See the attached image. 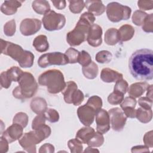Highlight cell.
<instances>
[{"label":"cell","mask_w":153,"mask_h":153,"mask_svg":"<svg viewBox=\"0 0 153 153\" xmlns=\"http://www.w3.org/2000/svg\"><path fill=\"white\" fill-rule=\"evenodd\" d=\"M108 114L112 128L117 131H121L126 124L127 118L123 110L119 108H114L109 110Z\"/></svg>","instance_id":"obj_10"},{"label":"cell","mask_w":153,"mask_h":153,"mask_svg":"<svg viewBox=\"0 0 153 153\" xmlns=\"http://www.w3.org/2000/svg\"><path fill=\"white\" fill-rule=\"evenodd\" d=\"M102 27L97 24H93L89 29L86 39L90 45L96 47L102 44Z\"/></svg>","instance_id":"obj_15"},{"label":"cell","mask_w":153,"mask_h":153,"mask_svg":"<svg viewBox=\"0 0 153 153\" xmlns=\"http://www.w3.org/2000/svg\"><path fill=\"white\" fill-rule=\"evenodd\" d=\"M131 75L137 80L148 81L153 79V51L143 48L135 51L128 63Z\"/></svg>","instance_id":"obj_1"},{"label":"cell","mask_w":153,"mask_h":153,"mask_svg":"<svg viewBox=\"0 0 153 153\" xmlns=\"http://www.w3.org/2000/svg\"><path fill=\"white\" fill-rule=\"evenodd\" d=\"M38 83L45 86L51 94L62 91L66 84L63 73L58 69H50L41 74L38 78Z\"/></svg>","instance_id":"obj_4"},{"label":"cell","mask_w":153,"mask_h":153,"mask_svg":"<svg viewBox=\"0 0 153 153\" xmlns=\"http://www.w3.org/2000/svg\"><path fill=\"white\" fill-rule=\"evenodd\" d=\"M42 22L44 28L47 30H59L65 26L66 18L63 14L50 10L44 15Z\"/></svg>","instance_id":"obj_8"},{"label":"cell","mask_w":153,"mask_h":153,"mask_svg":"<svg viewBox=\"0 0 153 153\" xmlns=\"http://www.w3.org/2000/svg\"><path fill=\"white\" fill-rule=\"evenodd\" d=\"M54 147L50 143H45L40 147L39 152H54Z\"/></svg>","instance_id":"obj_50"},{"label":"cell","mask_w":153,"mask_h":153,"mask_svg":"<svg viewBox=\"0 0 153 153\" xmlns=\"http://www.w3.org/2000/svg\"><path fill=\"white\" fill-rule=\"evenodd\" d=\"M51 134L50 127L45 124L36 130L25 133L19 139L20 146L28 152H36V145L40 143Z\"/></svg>","instance_id":"obj_3"},{"label":"cell","mask_w":153,"mask_h":153,"mask_svg":"<svg viewBox=\"0 0 153 153\" xmlns=\"http://www.w3.org/2000/svg\"><path fill=\"white\" fill-rule=\"evenodd\" d=\"M1 53L11 57L18 62L19 65L24 68L32 66L34 55L29 51L24 50L17 44L1 39Z\"/></svg>","instance_id":"obj_2"},{"label":"cell","mask_w":153,"mask_h":153,"mask_svg":"<svg viewBox=\"0 0 153 153\" xmlns=\"http://www.w3.org/2000/svg\"><path fill=\"white\" fill-rule=\"evenodd\" d=\"M78 89L76 84L73 81H69L66 82L65 88L62 91L64 100L67 103H72V98L74 92Z\"/></svg>","instance_id":"obj_22"},{"label":"cell","mask_w":153,"mask_h":153,"mask_svg":"<svg viewBox=\"0 0 153 153\" xmlns=\"http://www.w3.org/2000/svg\"><path fill=\"white\" fill-rule=\"evenodd\" d=\"M23 72V71L17 66H12L7 71H3L0 76L1 87L8 88L11 82H18Z\"/></svg>","instance_id":"obj_11"},{"label":"cell","mask_w":153,"mask_h":153,"mask_svg":"<svg viewBox=\"0 0 153 153\" xmlns=\"http://www.w3.org/2000/svg\"><path fill=\"white\" fill-rule=\"evenodd\" d=\"M104 142V137L103 134L95 132L93 136L88 140L87 144L88 146L91 147H99L103 145Z\"/></svg>","instance_id":"obj_30"},{"label":"cell","mask_w":153,"mask_h":153,"mask_svg":"<svg viewBox=\"0 0 153 153\" xmlns=\"http://www.w3.org/2000/svg\"><path fill=\"white\" fill-rule=\"evenodd\" d=\"M95 59L96 60L100 63H109L112 59V54L109 51L102 50L96 54Z\"/></svg>","instance_id":"obj_31"},{"label":"cell","mask_w":153,"mask_h":153,"mask_svg":"<svg viewBox=\"0 0 153 153\" xmlns=\"http://www.w3.org/2000/svg\"><path fill=\"white\" fill-rule=\"evenodd\" d=\"M136 105V100L135 98L128 96L125 97L123 102L121 103V109L125 108H134Z\"/></svg>","instance_id":"obj_46"},{"label":"cell","mask_w":153,"mask_h":153,"mask_svg":"<svg viewBox=\"0 0 153 153\" xmlns=\"http://www.w3.org/2000/svg\"><path fill=\"white\" fill-rule=\"evenodd\" d=\"M19 85L13 91V95L17 99L23 100L32 97L38 90V84L32 74L23 72L19 81Z\"/></svg>","instance_id":"obj_5"},{"label":"cell","mask_w":153,"mask_h":153,"mask_svg":"<svg viewBox=\"0 0 153 153\" xmlns=\"http://www.w3.org/2000/svg\"><path fill=\"white\" fill-rule=\"evenodd\" d=\"M87 105L92 107L96 111L100 109L102 106V100L98 96H93L90 97L86 103Z\"/></svg>","instance_id":"obj_38"},{"label":"cell","mask_w":153,"mask_h":153,"mask_svg":"<svg viewBox=\"0 0 153 153\" xmlns=\"http://www.w3.org/2000/svg\"><path fill=\"white\" fill-rule=\"evenodd\" d=\"M152 14H150L145 19L143 23L142 24V29L146 32H152Z\"/></svg>","instance_id":"obj_44"},{"label":"cell","mask_w":153,"mask_h":153,"mask_svg":"<svg viewBox=\"0 0 153 153\" xmlns=\"http://www.w3.org/2000/svg\"><path fill=\"white\" fill-rule=\"evenodd\" d=\"M147 93H146V97H149L150 99L152 100V85H148V87H147Z\"/></svg>","instance_id":"obj_54"},{"label":"cell","mask_w":153,"mask_h":153,"mask_svg":"<svg viewBox=\"0 0 153 153\" xmlns=\"http://www.w3.org/2000/svg\"><path fill=\"white\" fill-rule=\"evenodd\" d=\"M69 10L74 14L81 13L85 7V2L83 1H69Z\"/></svg>","instance_id":"obj_33"},{"label":"cell","mask_w":153,"mask_h":153,"mask_svg":"<svg viewBox=\"0 0 153 153\" xmlns=\"http://www.w3.org/2000/svg\"><path fill=\"white\" fill-rule=\"evenodd\" d=\"M54 6L58 10H62L66 7L65 1H51Z\"/></svg>","instance_id":"obj_52"},{"label":"cell","mask_w":153,"mask_h":153,"mask_svg":"<svg viewBox=\"0 0 153 153\" xmlns=\"http://www.w3.org/2000/svg\"><path fill=\"white\" fill-rule=\"evenodd\" d=\"M152 112L151 109H145L139 108L136 111V117L143 123H148L151 121Z\"/></svg>","instance_id":"obj_29"},{"label":"cell","mask_w":153,"mask_h":153,"mask_svg":"<svg viewBox=\"0 0 153 153\" xmlns=\"http://www.w3.org/2000/svg\"><path fill=\"white\" fill-rule=\"evenodd\" d=\"M8 141L4 139L3 137H1L0 140V152L4 153L8 151Z\"/></svg>","instance_id":"obj_51"},{"label":"cell","mask_w":153,"mask_h":153,"mask_svg":"<svg viewBox=\"0 0 153 153\" xmlns=\"http://www.w3.org/2000/svg\"><path fill=\"white\" fill-rule=\"evenodd\" d=\"M95 131L93 128L86 126L80 128L76 134V138L81 141L82 143L87 144L88 140L94 134Z\"/></svg>","instance_id":"obj_24"},{"label":"cell","mask_w":153,"mask_h":153,"mask_svg":"<svg viewBox=\"0 0 153 153\" xmlns=\"http://www.w3.org/2000/svg\"><path fill=\"white\" fill-rule=\"evenodd\" d=\"M23 127L21 125L13 123L4 131L1 136L5 139L9 143H11L21 137L23 134Z\"/></svg>","instance_id":"obj_16"},{"label":"cell","mask_w":153,"mask_h":153,"mask_svg":"<svg viewBox=\"0 0 153 153\" xmlns=\"http://www.w3.org/2000/svg\"><path fill=\"white\" fill-rule=\"evenodd\" d=\"M32 7L33 10L39 14H45L50 11V6L47 1H34L32 2Z\"/></svg>","instance_id":"obj_27"},{"label":"cell","mask_w":153,"mask_h":153,"mask_svg":"<svg viewBox=\"0 0 153 153\" xmlns=\"http://www.w3.org/2000/svg\"><path fill=\"white\" fill-rule=\"evenodd\" d=\"M96 112L92 107L86 103L79 106L77 109V114L79 121L85 126H89L93 123Z\"/></svg>","instance_id":"obj_14"},{"label":"cell","mask_w":153,"mask_h":153,"mask_svg":"<svg viewBox=\"0 0 153 153\" xmlns=\"http://www.w3.org/2000/svg\"><path fill=\"white\" fill-rule=\"evenodd\" d=\"M148 85L146 82H143L134 83L128 88L127 91L128 95L134 98L139 97L143 94Z\"/></svg>","instance_id":"obj_20"},{"label":"cell","mask_w":153,"mask_h":153,"mask_svg":"<svg viewBox=\"0 0 153 153\" xmlns=\"http://www.w3.org/2000/svg\"><path fill=\"white\" fill-rule=\"evenodd\" d=\"M143 141L144 142L145 144L149 147H152V131H150L147 132L145 135L144 136Z\"/></svg>","instance_id":"obj_49"},{"label":"cell","mask_w":153,"mask_h":153,"mask_svg":"<svg viewBox=\"0 0 153 153\" xmlns=\"http://www.w3.org/2000/svg\"><path fill=\"white\" fill-rule=\"evenodd\" d=\"M123 74L110 68H103L100 74V78L105 82H115L123 78Z\"/></svg>","instance_id":"obj_17"},{"label":"cell","mask_w":153,"mask_h":153,"mask_svg":"<svg viewBox=\"0 0 153 153\" xmlns=\"http://www.w3.org/2000/svg\"><path fill=\"white\" fill-rule=\"evenodd\" d=\"M147 16L148 14L143 12V11L137 10L134 11V13L133 14L132 22L134 25L137 26L142 25L143 21Z\"/></svg>","instance_id":"obj_36"},{"label":"cell","mask_w":153,"mask_h":153,"mask_svg":"<svg viewBox=\"0 0 153 153\" xmlns=\"http://www.w3.org/2000/svg\"><path fill=\"white\" fill-rule=\"evenodd\" d=\"M85 6L88 12L91 13L94 16L102 15L105 11V7L101 1H86Z\"/></svg>","instance_id":"obj_18"},{"label":"cell","mask_w":153,"mask_h":153,"mask_svg":"<svg viewBox=\"0 0 153 153\" xmlns=\"http://www.w3.org/2000/svg\"><path fill=\"white\" fill-rule=\"evenodd\" d=\"M41 27V22L36 19H25L20 25L21 33L25 36H30L36 33Z\"/></svg>","instance_id":"obj_12"},{"label":"cell","mask_w":153,"mask_h":153,"mask_svg":"<svg viewBox=\"0 0 153 153\" xmlns=\"http://www.w3.org/2000/svg\"><path fill=\"white\" fill-rule=\"evenodd\" d=\"M16 22L14 19L7 22L4 27V32L5 35L8 36H11L14 35L16 32Z\"/></svg>","instance_id":"obj_41"},{"label":"cell","mask_w":153,"mask_h":153,"mask_svg":"<svg viewBox=\"0 0 153 153\" xmlns=\"http://www.w3.org/2000/svg\"><path fill=\"white\" fill-rule=\"evenodd\" d=\"M115 85L114 88V91L125 94L128 90V85L127 81L123 78L118 79L115 82Z\"/></svg>","instance_id":"obj_35"},{"label":"cell","mask_w":153,"mask_h":153,"mask_svg":"<svg viewBox=\"0 0 153 153\" xmlns=\"http://www.w3.org/2000/svg\"><path fill=\"white\" fill-rule=\"evenodd\" d=\"M118 30L120 41H127L132 38L134 34V29L130 25H123Z\"/></svg>","instance_id":"obj_25"},{"label":"cell","mask_w":153,"mask_h":153,"mask_svg":"<svg viewBox=\"0 0 153 153\" xmlns=\"http://www.w3.org/2000/svg\"><path fill=\"white\" fill-rule=\"evenodd\" d=\"M32 111L36 114L44 113L47 109V104L45 100L42 97H35L30 102Z\"/></svg>","instance_id":"obj_21"},{"label":"cell","mask_w":153,"mask_h":153,"mask_svg":"<svg viewBox=\"0 0 153 153\" xmlns=\"http://www.w3.org/2000/svg\"><path fill=\"white\" fill-rule=\"evenodd\" d=\"M28 122V117L26 114L20 112L16 114L13 118V123L21 125L23 128L26 127Z\"/></svg>","instance_id":"obj_37"},{"label":"cell","mask_w":153,"mask_h":153,"mask_svg":"<svg viewBox=\"0 0 153 153\" xmlns=\"http://www.w3.org/2000/svg\"><path fill=\"white\" fill-rule=\"evenodd\" d=\"M84 96L83 93L80 90L77 89L73 94L72 98V103H73L75 106L79 105L84 100Z\"/></svg>","instance_id":"obj_45"},{"label":"cell","mask_w":153,"mask_h":153,"mask_svg":"<svg viewBox=\"0 0 153 153\" xmlns=\"http://www.w3.org/2000/svg\"><path fill=\"white\" fill-rule=\"evenodd\" d=\"M44 114L46 119L50 123H56L59 120V114L58 112L54 109L48 108L45 111Z\"/></svg>","instance_id":"obj_42"},{"label":"cell","mask_w":153,"mask_h":153,"mask_svg":"<svg viewBox=\"0 0 153 153\" xmlns=\"http://www.w3.org/2000/svg\"><path fill=\"white\" fill-rule=\"evenodd\" d=\"M68 60L65 54L60 52H51L42 54L38 60V65L40 68H45L51 65H65Z\"/></svg>","instance_id":"obj_9"},{"label":"cell","mask_w":153,"mask_h":153,"mask_svg":"<svg viewBox=\"0 0 153 153\" xmlns=\"http://www.w3.org/2000/svg\"><path fill=\"white\" fill-rule=\"evenodd\" d=\"M152 1H139L137 5L141 10H150L152 8Z\"/></svg>","instance_id":"obj_48"},{"label":"cell","mask_w":153,"mask_h":153,"mask_svg":"<svg viewBox=\"0 0 153 153\" xmlns=\"http://www.w3.org/2000/svg\"><path fill=\"white\" fill-rule=\"evenodd\" d=\"M92 25L81 16L75 28L66 35L68 43L71 46H77L82 44L87 39L89 29Z\"/></svg>","instance_id":"obj_6"},{"label":"cell","mask_w":153,"mask_h":153,"mask_svg":"<svg viewBox=\"0 0 153 153\" xmlns=\"http://www.w3.org/2000/svg\"><path fill=\"white\" fill-rule=\"evenodd\" d=\"M84 152H99V151L97 150V149L93 148V147L88 146V147H87V148L85 149V151H84Z\"/></svg>","instance_id":"obj_55"},{"label":"cell","mask_w":153,"mask_h":153,"mask_svg":"<svg viewBox=\"0 0 153 153\" xmlns=\"http://www.w3.org/2000/svg\"><path fill=\"white\" fill-rule=\"evenodd\" d=\"M82 74L85 78L93 79L95 78L98 74V66L96 63L91 62L88 66L82 67Z\"/></svg>","instance_id":"obj_28"},{"label":"cell","mask_w":153,"mask_h":153,"mask_svg":"<svg viewBox=\"0 0 153 153\" xmlns=\"http://www.w3.org/2000/svg\"><path fill=\"white\" fill-rule=\"evenodd\" d=\"M23 2L18 1H5L1 5V11L5 15H13L17 12V8L21 7Z\"/></svg>","instance_id":"obj_19"},{"label":"cell","mask_w":153,"mask_h":153,"mask_svg":"<svg viewBox=\"0 0 153 153\" xmlns=\"http://www.w3.org/2000/svg\"><path fill=\"white\" fill-rule=\"evenodd\" d=\"M95 116L97 131L102 134L108 132L110 129V119L108 112L100 108L96 111Z\"/></svg>","instance_id":"obj_13"},{"label":"cell","mask_w":153,"mask_h":153,"mask_svg":"<svg viewBox=\"0 0 153 153\" xmlns=\"http://www.w3.org/2000/svg\"><path fill=\"white\" fill-rule=\"evenodd\" d=\"M79 54V52L77 50L72 47L69 48L65 53L68 60V63L71 64L78 63Z\"/></svg>","instance_id":"obj_34"},{"label":"cell","mask_w":153,"mask_h":153,"mask_svg":"<svg viewBox=\"0 0 153 153\" xmlns=\"http://www.w3.org/2000/svg\"><path fill=\"white\" fill-rule=\"evenodd\" d=\"M124 100V94L113 91L108 97V102L111 105H118Z\"/></svg>","instance_id":"obj_40"},{"label":"cell","mask_w":153,"mask_h":153,"mask_svg":"<svg viewBox=\"0 0 153 153\" xmlns=\"http://www.w3.org/2000/svg\"><path fill=\"white\" fill-rule=\"evenodd\" d=\"M33 46L37 51L40 53L47 51L49 48L47 37L44 35L37 36L33 41Z\"/></svg>","instance_id":"obj_23"},{"label":"cell","mask_w":153,"mask_h":153,"mask_svg":"<svg viewBox=\"0 0 153 153\" xmlns=\"http://www.w3.org/2000/svg\"><path fill=\"white\" fill-rule=\"evenodd\" d=\"M105 41L106 44L114 45L120 41L118 30L115 28H110L105 34Z\"/></svg>","instance_id":"obj_26"},{"label":"cell","mask_w":153,"mask_h":153,"mask_svg":"<svg viewBox=\"0 0 153 153\" xmlns=\"http://www.w3.org/2000/svg\"><path fill=\"white\" fill-rule=\"evenodd\" d=\"M139 105L141 108L145 109H151L152 105V100L148 97H142L138 100Z\"/></svg>","instance_id":"obj_47"},{"label":"cell","mask_w":153,"mask_h":153,"mask_svg":"<svg viewBox=\"0 0 153 153\" xmlns=\"http://www.w3.org/2000/svg\"><path fill=\"white\" fill-rule=\"evenodd\" d=\"M139 150H142V152H145V151H149L148 146H133L131 148V152H138Z\"/></svg>","instance_id":"obj_53"},{"label":"cell","mask_w":153,"mask_h":153,"mask_svg":"<svg viewBox=\"0 0 153 153\" xmlns=\"http://www.w3.org/2000/svg\"><path fill=\"white\" fill-rule=\"evenodd\" d=\"M78 63L82 66V67L87 66L91 63V57L87 51L82 50L79 52Z\"/></svg>","instance_id":"obj_39"},{"label":"cell","mask_w":153,"mask_h":153,"mask_svg":"<svg viewBox=\"0 0 153 153\" xmlns=\"http://www.w3.org/2000/svg\"><path fill=\"white\" fill-rule=\"evenodd\" d=\"M131 10L130 7L117 2H110L106 7V14L109 20L112 22H119L121 20L130 18Z\"/></svg>","instance_id":"obj_7"},{"label":"cell","mask_w":153,"mask_h":153,"mask_svg":"<svg viewBox=\"0 0 153 153\" xmlns=\"http://www.w3.org/2000/svg\"><path fill=\"white\" fill-rule=\"evenodd\" d=\"M82 142L78 139H72L68 141V146L72 153H79L82 152L83 146Z\"/></svg>","instance_id":"obj_32"},{"label":"cell","mask_w":153,"mask_h":153,"mask_svg":"<svg viewBox=\"0 0 153 153\" xmlns=\"http://www.w3.org/2000/svg\"><path fill=\"white\" fill-rule=\"evenodd\" d=\"M46 117L44 113L38 114L33 120L32 123V128L33 130H36L40 126L45 124Z\"/></svg>","instance_id":"obj_43"}]
</instances>
